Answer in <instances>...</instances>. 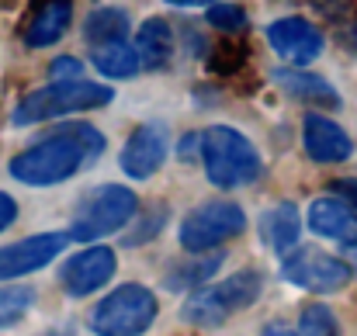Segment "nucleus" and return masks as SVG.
I'll list each match as a JSON object with an SVG mask.
<instances>
[{
  "label": "nucleus",
  "instance_id": "1",
  "mask_svg": "<svg viewBox=\"0 0 357 336\" xmlns=\"http://www.w3.org/2000/svg\"><path fill=\"white\" fill-rule=\"evenodd\" d=\"M105 153V135L91 125H66L10 160V177L28 188H52L80 174L84 163H94Z\"/></svg>",
  "mask_w": 357,
  "mask_h": 336
},
{
  "label": "nucleus",
  "instance_id": "2",
  "mask_svg": "<svg viewBox=\"0 0 357 336\" xmlns=\"http://www.w3.org/2000/svg\"><path fill=\"white\" fill-rule=\"evenodd\" d=\"M202 163L208 181L222 191L253 184L264 174V160L257 146L229 125H212L202 132Z\"/></svg>",
  "mask_w": 357,
  "mask_h": 336
},
{
  "label": "nucleus",
  "instance_id": "3",
  "mask_svg": "<svg viewBox=\"0 0 357 336\" xmlns=\"http://www.w3.org/2000/svg\"><path fill=\"white\" fill-rule=\"evenodd\" d=\"M264 291V274L260 270H239L233 277L212 284V288H202L195 291L184 309H181V319L198 326V330H215L222 326L226 319H233L236 312L250 309Z\"/></svg>",
  "mask_w": 357,
  "mask_h": 336
},
{
  "label": "nucleus",
  "instance_id": "4",
  "mask_svg": "<svg viewBox=\"0 0 357 336\" xmlns=\"http://www.w3.org/2000/svg\"><path fill=\"white\" fill-rule=\"evenodd\" d=\"M112 98H115L112 87H101V84H91V80H80V77L52 80L49 87H38L28 98H21L10 121L14 125H35V121H49V118H59V114L94 112V108L112 105Z\"/></svg>",
  "mask_w": 357,
  "mask_h": 336
},
{
  "label": "nucleus",
  "instance_id": "5",
  "mask_svg": "<svg viewBox=\"0 0 357 336\" xmlns=\"http://www.w3.org/2000/svg\"><path fill=\"white\" fill-rule=\"evenodd\" d=\"M156 319V295L142 284H121L91 312L98 336H142Z\"/></svg>",
  "mask_w": 357,
  "mask_h": 336
},
{
  "label": "nucleus",
  "instance_id": "6",
  "mask_svg": "<svg viewBox=\"0 0 357 336\" xmlns=\"http://www.w3.org/2000/svg\"><path fill=\"white\" fill-rule=\"evenodd\" d=\"M135 208H139V201H135V194H132L128 188L105 184V188L91 191V194L84 198V205L77 208L70 239L91 243V239H101V236H108V232H119L121 225L135 215Z\"/></svg>",
  "mask_w": 357,
  "mask_h": 336
},
{
  "label": "nucleus",
  "instance_id": "7",
  "mask_svg": "<svg viewBox=\"0 0 357 336\" xmlns=\"http://www.w3.org/2000/svg\"><path fill=\"white\" fill-rule=\"evenodd\" d=\"M246 229V215L236 201H205L181 222V246L188 253H208Z\"/></svg>",
  "mask_w": 357,
  "mask_h": 336
},
{
  "label": "nucleus",
  "instance_id": "8",
  "mask_svg": "<svg viewBox=\"0 0 357 336\" xmlns=\"http://www.w3.org/2000/svg\"><path fill=\"white\" fill-rule=\"evenodd\" d=\"M281 274L288 284L295 288H305L312 295H333V291H344L354 277L351 264L340 260V257H330L323 250H288L284 264H281Z\"/></svg>",
  "mask_w": 357,
  "mask_h": 336
},
{
  "label": "nucleus",
  "instance_id": "9",
  "mask_svg": "<svg viewBox=\"0 0 357 336\" xmlns=\"http://www.w3.org/2000/svg\"><path fill=\"white\" fill-rule=\"evenodd\" d=\"M66 243H70V232H38V236L0 246V281H14V277L49 267L66 250Z\"/></svg>",
  "mask_w": 357,
  "mask_h": 336
},
{
  "label": "nucleus",
  "instance_id": "10",
  "mask_svg": "<svg viewBox=\"0 0 357 336\" xmlns=\"http://www.w3.org/2000/svg\"><path fill=\"white\" fill-rule=\"evenodd\" d=\"M115 267H119V260H115L112 246H87L63 264L59 284L70 298H87L115 277Z\"/></svg>",
  "mask_w": 357,
  "mask_h": 336
},
{
  "label": "nucleus",
  "instance_id": "11",
  "mask_svg": "<svg viewBox=\"0 0 357 336\" xmlns=\"http://www.w3.org/2000/svg\"><path fill=\"white\" fill-rule=\"evenodd\" d=\"M267 42L291 66H309L312 59H319V52L326 45L323 31L312 21H305V17H278V21H271L267 24Z\"/></svg>",
  "mask_w": 357,
  "mask_h": 336
},
{
  "label": "nucleus",
  "instance_id": "12",
  "mask_svg": "<svg viewBox=\"0 0 357 336\" xmlns=\"http://www.w3.org/2000/svg\"><path fill=\"white\" fill-rule=\"evenodd\" d=\"M163 160H167V125L142 121L121 149V174H128L132 181H146L163 167Z\"/></svg>",
  "mask_w": 357,
  "mask_h": 336
},
{
  "label": "nucleus",
  "instance_id": "13",
  "mask_svg": "<svg viewBox=\"0 0 357 336\" xmlns=\"http://www.w3.org/2000/svg\"><path fill=\"white\" fill-rule=\"evenodd\" d=\"M302 142L305 153L316 163H344L354 156V139L326 114H309L302 125Z\"/></svg>",
  "mask_w": 357,
  "mask_h": 336
},
{
  "label": "nucleus",
  "instance_id": "14",
  "mask_svg": "<svg viewBox=\"0 0 357 336\" xmlns=\"http://www.w3.org/2000/svg\"><path fill=\"white\" fill-rule=\"evenodd\" d=\"M73 24V3L70 0H42L38 10L31 14L28 28H24V42L31 49H49L56 45Z\"/></svg>",
  "mask_w": 357,
  "mask_h": 336
},
{
  "label": "nucleus",
  "instance_id": "15",
  "mask_svg": "<svg viewBox=\"0 0 357 336\" xmlns=\"http://www.w3.org/2000/svg\"><path fill=\"white\" fill-rule=\"evenodd\" d=\"M309 225L316 236L337 243H357V212L344 198H316L309 208Z\"/></svg>",
  "mask_w": 357,
  "mask_h": 336
},
{
  "label": "nucleus",
  "instance_id": "16",
  "mask_svg": "<svg viewBox=\"0 0 357 336\" xmlns=\"http://www.w3.org/2000/svg\"><path fill=\"white\" fill-rule=\"evenodd\" d=\"M260 232H264V243L274 250V253H288L295 250L298 243V232H302V215L291 201H281L274 208H267L260 215Z\"/></svg>",
  "mask_w": 357,
  "mask_h": 336
},
{
  "label": "nucleus",
  "instance_id": "17",
  "mask_svg": "<svg viewBox=\"0 0 357 336\" xmlns=\"http://www.w3.org/2000/svg\"><path fill=\"white\" fill-rule=\"evenodd\" d=\"M274 80H278L291 98H298V101H309V105L330 108V112L340 108V94H337L323 77H312V73H302V70H281V73H274Z\"/></svg>",
  "mask_w": 357,
  "mask_h": 336
},
{
  "label": "nucleus",
  "instance_id": "18",
  "mask_svg": "<svg viewBox=\"0 0 357 336\" xmlns=\"http://www.w3.org/2000/svg\"><path fill=\"white\" fill-rule=\"evenodd\" d=\"M135 56L142 66H167L174 56V31L163 17H149L142 21V28L135 31Z\"/></svg>",
  "mask_w": 357,
  "mask_h": 336
},
{
  "label": "nucleus",
  "instance_id": "19",
  "mask_svg": "<svg viewBox=\"0 0 357 336\" xmlns=\"http://www.w3.org/2000/svg\"><path fill=\"white\" fill-rule=\"evenodd\" d=\"M222 267V253H188L184 260L167 267V288L170 291H184V288H198L208 277H215V270Z\"/></svg>",
  "mask_w": 357,
  "mask_h": 336
},
{
  "label": "nucleus",
  "instance_id": "20",
  "mask_svg": "<svg viewBox=\"0 0 357 336\" xmlns=\"http://www.w3.org/2000/svg\"><path fill=\"white\" fill-rule=\"evenodd\" d=\"M128 14L119 7H98L87 21H84V38L91 45H112V42H125L128 35Z\"/></svg>",
  "mask_w": 357,
  "mask_h": 336
},
{
  "label": "nucleus",
  "instance_id": "21",
  "mask_svg": "<svg viewBox=\"0 0 357 336\" xmlns=\"http://www.w3.org/2000/svg\"><path fill=\"white\" fill-rule=\"evenodd\" d=\"M94 66H98L105 77H112V80H128V77L139 73L142 63H139V56H135L132 45L112 42V45H94Z\"/></svg>",
  "mask_w": 357,
  "mask_h": 336
},
{
  "label": "nucleus",
  "instance_id": "22",
  "mask_svg": "<svg viewBox=\"0 0 357 336\" xmlns=\"http://www.w3.org/2000/svg\"><path fill=\"white\" fill-rule=\"evenodd\" d=\"M31 305H35V291L28 284H7V288H0V330L17 326L28 316Z\"/></svg>",
  "mask_w": 357,
  "mask_h": 336
},
{
  "label": "nucleus",
  "instance_id": "23",
  "mask_svg": "<svg viewBox=\"0 0 357 336\" xmlns=\"http://www.w3.org/2000/svg\"><path fill=\"white\" fill-rule=\"evenodd\" d=\"M295 336H340V323H337L333 309H326V305H305L302 316H298Z\"/></svg>",
  "mask_w": 357,
  "mask_h": 336
},
{
  "label": "nucleus",
  "instance_id": "24",
  "mask_svg": "<svg viewBox=\"0 0 357 336\" xmlns=\"http://www.w3.org/2000/svg\"><path fill=\"white\" fill-rule=\"evenodd\" d=\"M208 24L215 31L236 35V31L246 28V14H243V7H236V3H212L208 7Z\"/></svg>",
  "mask_w": 357,
  "mask_h": 336
},
{
  "label": "nucleus",
  "instance_id": "25",
  "mask_svg": "<svg viewBox=\"0 0 357 336\" xmlns=\"http://www.w3.org/2000/svg\"><path fill=\"white\" fill-rule=\"evenodd\" d=\"M243 66V45L236 42H222V45H215V52H212V70H219V73H233Z\"/></svg>",
  "mask_w": 357,
  "mask_h": 336
},
{
  "label": "nucleus",
  "instance_id": "26",
  "mask_svg": "<svg viewBox=\"0 0 357 336\" xmlns=\"http://www.w3.org/2000/svg\"><path fill=\"white\" fill-rule=\"evenodd\" d=\"M163 222H167V208H153V212L142 219V229H139V232H128V236H125V246H139V243L153 239L156 232H163Z\"/></svg>",
  "mask_w": 357,
  "mask_h": 336
},
{
  "label": "nucleus",
  "instance_id": "27",
  "mask_svg": "<svg viewBox=\"0 0 357 336\" xmlns=\"http://www.w3.org/2000/svg\"><path fill=\"white\" fill-rule=\"evenodd\" d=\"M80 77V63L73 56H63L59 63H52V80H73Z\"/></svg>",
  "mask_w": 357,
  "mask_h": 336
},
{
  "label": "nucleus",
  "instance_id": "28",
  "mask_svg": "<svg viewBox=\"0 0 357 336\" xmlns=\"http://www.w3.org/2000/svg\"><path fill=\"white\" fill-rule=\"evenodd\" d=\"M14 219H17V201L0 191V232H3L7 225H14Z\"/></svg>",
  "mask_w": 357,
  "mask_h": 336
},
{
  "label": "nucleus",
  "instance_id": "29",
  "mask_svg": "<svg viewBox=\"0 0 357 336\" xmlns=\"http://www.w3.org/2000/svg\"><path fill=\"white\" fill-rule=\"evenodd\" d=\"M333 191H337V194H344V201H347V205L357 212V181H354V177L333 181Z\"/></svg>",
  "mask_w": 357,
  "mask_h": 336
},
{
  "label": "nucleus",
  "instance_id": "30",
  "mask_svg": "<svg viewBox=\"0 0 357 336\" xmlns=\"http://www.w3.org/2000/svg\"><path fill=\"white\" fill-rule=\"evenodd\" d=\"M195 153H202V135H184V139H181V156L188 160V156H195Z\"/></svg>",
  "mask_w": 357,
  "mask_h": 336
},
{
  "label": "nucleus",
  "instance_id": "31",
  "mask_svg": "<svg viewBox=\"0 0 357 336\" xmlns=\"http://www.w3.org/2000/svg\"><path fill=\"white\" fill-rule=\"evenodd\" d=\"M264 336H295V330H288L284 323H271V326L264 330Z\"/></svg>",
  "mask_w": 357,
  "mask_h": 336
},
{
  "label": "nucleus",
  "instance_id": "32",
  "mask_svg": "<svg viewBox=\"0 0 357 336\" xmlns=\"http://www.w3.org/2000/svg\"><path fill=\"white\" fill-rule=\"evenodd\" d=\"M174 7H205V3H215V0H167Z\"/></svg>",
  "mask_w": 357,
  "mask_h": 336
},
{
  "label": "nucleus",
  "instance_id": "33",
  "mask_svg": "<svg viewBox=\"0 0 357 336\" xmlns=\"http://www.w3.org/2000/svg\"><path fill=\"white\" fill-rule=\"evenodd\" d=\"M316 3H319L323 10H337V7H340V3H347V0H316Z\"/></svg>",
  "mask_w": 357,
  "mask_h": 336
},
{
  "label": "nucleus",
  "instance_id": "34",
  "mask_svg": "<svg viewBox=\"0 0 357 336\" xmlns=\"http://www.w3.org/2000/svg\"><path fill=\"white\" fill-rule=\"evenodd\" d=\"M347 45H351V49H354V52H357V24H354V28H351V35H347Z\"/></svg>",
  "mask_w": 357,
  "mask_h": 336
},
{
  "label": "nucleus",
  "instance_id": "35",
  "mask_svg": "<svg viewBox=\"0 0 357 336\" xmlns=\"http://www.w3.org/2000/svg\"><path fill=\"white\" fill-rule=\"evenodd\" d=\"M351 270L357 274V243H351Z\"/></svg>",
  "mask_w": 357,
  "mask_h": 336
}]
</instances>
